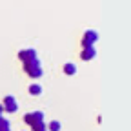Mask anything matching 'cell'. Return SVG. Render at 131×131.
Instances as JSON below:
<instances>
[{
    "mask_svg": "<svg viewBox=\"0 0 131 131\" xmlns=\"http://www.w3.org/2000/svg\"><path fill=\"white\" fill-rule=\"evenodd\" d=\"M0 131H11V126H0Z\"/></svg>",
    "mask_w": 131,
    "mask_h": 131,
    "instance_id": "obj_12",
    "label": "cell"
},
{
    "mask_svg": "<svg viewBox=\"0 0 131 131\" xmlns=\"http://www.w3.org/2000/svg\"><path fill=\"white\" fill-rule=\"evenodd\" d=\"M33 127V131H46V124H44V120L42 122H37L35 126H31Z\"/></svg>",
    "mask_w": 131,
    "mask_h": 131,
    "instance_id": "obj_9",
    "label": "cell"
},
{
    "mask_svg": "<svg viewBox=\"0 0 131 131\" xmlns=\"http://www.w3.org/2000/svg\"><path fill=\"white\" fill-rule=\"evenodd\" d=\"M18 58L22 62L33 60V58H37V51H35V49H22V51H18Z\"/></svg>",
    "mask_w": 131,
    "mask_h": 131,
    "instance_id": "obj_5",
    "label": "cell"
},
{
    "mask_svg": "<svg viewBox=\"0 0 131 131\" xmlns=\"http://www.w3.org/2000/svg\"><path fill=\"white\" fill-rule=\"evenodd\" d=\"M0 126H9V120H7V118H4L2 115H0Z\"/></svg>",
    "mask_w": 131,
    "mask_h": 131,
    "instance_id": "obj_11",
    "label": "cell"
},
{
    "mask_svg": "<svg viewBox=\"0 0 131 131\" xmlns=\"http://www.w3.org/2000/svg\"><path fill=\"white\" fill-rule=\"evenodd\" d=\"M96 40H98V33L93 29H88L84 33V37H82V47H91Z\"/></svg>",
    "mask_w": 131,
    "mask_h": 131,
    "instance_id": "obj_2",
    "label": "cell"
},
{
    "mask_svg": "<svg viewBox=\"0 0 131 131\" xmlns=\"http://www.w3.org/2000/svg\"><path fill=\"white\" fill-rule=\"evenodd\" d=\"M2 106H4V111H7V113H16V109H18V104H16V98H15L13 95H7V96L4 98Z\"/></svg>",
    "mask_w": 131,
    "mask_h": 131,
    "instance_id": "obj_4",
    "label": "cell"
},
{
    "mask_svg": "<svg viewBox=\"0 0 131 131\" xmlns=\"http://www.w3.org/2000/svg\"><path fill=\"white\" fill-rule=\"evenodd\" d=\"M64 73H66V75H75V73H77V66L71 64V62L64 64Z\"/></svg>",
    "mask_w": 131,
    "mask_h": 131,
    "instance_id": "obj_7",
    "label": "cell"
},
{
    "mask_svg": "<svg viewBox=\"0 0 131 131\" xmlns=\"http://www.w3.org/2000/svg\"><path fill=\"white\" fill-rule=\"evenodd\" d=\"M29 95H42V86L40 84H31L29 86Z\"/></svg>",
    "mask_w": 131,
    "mask_h": 131,
    "instance_id": "obj_8",
    "label": "cell"
},
{
    "mask_svg": "<svg viewBox=\"0 0 131 131\" xmlns=\"http://www.w3.org/2000/svg\"><path fill=\"white\" fill-rule=\"evenodd\" d=\"M24 71H26L31 78H40V77H42V73H44L38 58H33V60L24 62Z\"/></svg>",
    "mask_w": 131,
    "mask_h": 131,
    "instance_id": "obj_1",
    "label": "cell"
},
{
    "mask_svg": "<svg viewBox=\"0 0 131 131\" xmlns=\"http://www.w3.org/2000/svg\"><path fill=\"white\" fill-rule=\"evenodd\" d=\"M49 131H60V122H57V120L49 122Z\"/></svg>",
    "mask_w": 131,
    "mask_h": 131,
    "instance_id": "obj_10",
    "label": "cell"
},
{
    "mask_svg": "<svg viewBox=\"0 0 131 131\" xmlns=\"http://www.w3.org/2000/svg\"><path fill=\"white\" fill-rule=\"evenodd\" d=\"M2 111H4V106H2V104H0V115H2Z\"/></svg>",
    "mask_w": 131,
    "mask_h": 131,
    "instance_id": "obj_13",
    "label": "cell"
},
{
    "mask_svg": "<svg viewBox=\"0 0 131 131\" xmlns=\"http://www.w3.org/2000/svg\"><path fill=\"white\" fill-rule=\"evenodd\" d=\"M96 57V51H95V47L91 46V47H84L82 49V53H80V58L82 60H91V58H95Z\"/></svg>",
    "mask_w": 131,
    "mask_h": 131,
    "instance_id": "obj_6",
    "label": "cell"
},
{
    "mask_svg": "<svg viewBox=\"0 0 131 131\" xmlns=\"http://www.w3.org/2000/svg\"><path fill=\"white\" fill-rule=\"evenodd\" d=\"M42 120H44V113L42 111H33V113L24 115V122L29 124V126H35L37 122H42Z\"/></svg>",
    "mask_w": 131,
    "mask_h": 131,
    "instance_id": "obj_3",
    "label": "cell"
}]
</instances>
